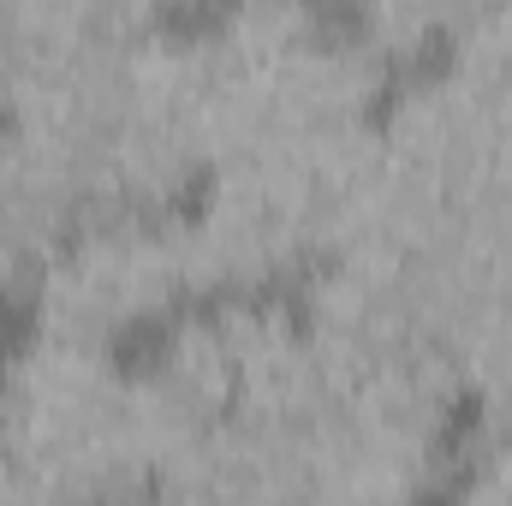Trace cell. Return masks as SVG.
Listing matches in <instances>:
<instances>
[{
    "mask_svg": "<svg viewBox=\"0 0 512 506\" xmlns=\"http://www.w3.org/2000/svg\"><path fill=\"white\" fill-rule=\"evenodd\" d=\"M0 459L48 506H149L167 435L143 364L24 328L0 364Z\"/></svg>",
    "mask_w": 512,
    "mask_h": 506,
    "instance_id": "1",
    "label": "cell"
},
{
    "mask_svg": "<svg viewBox=\"0 0 512 506\" xmlns=\"http://www.w3.org/2000/svg\"><path fill=\"white\" fill-rule=\"evenodd\" d=\"M453 506H512V435H501L483 471H471V483L453 495Z\"/></svg>",
    "mask_w": 512,
    "mask_h": 506,
    "instance_id": "2",
    "label": "cell"
},
{
    "mask_svg": "<svg viewBox=\"0 0 512 506\" xmlns=\"http://www.w3.org/2000/svg\"><path fill=\"white\" fill-rule=\"evenodd\" d=\"M6 90H12V24L0 6V120H6Z\"/></svg>",
    "mask_w": 512,
    "mask_h": 506,
    "instance_id": "3",
    "label": "cell"
}]
</instances>
